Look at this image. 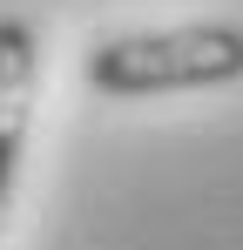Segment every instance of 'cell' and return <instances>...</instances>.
Here are the masks:
<instances>
[{
    "instance_id": "obj_2",
    "label": "cell",
    "mask_w": 243,
    "mask_h": 250,
    "mask_svg": "<svg viewBox=\"0 0 243 250\" xmlns=\"http://www.w3.org/2000/svg\"><path fill=\"white\" fill-rule=\"evenodd\" d=\"M34 95H40V34L34 21L0 14V237L14 216V183L27 156V128H34Z\"/></svg>"
},
{
    "instance_id": "obj_1",
    "label": "cell",
    "mask_w": 243,
    "mask_h": 250,
    "mask_svg": "<svg viewBox=\"0 0 243 250\" xmlns=\"http://www.w3.org/2000/svg\"><path fill=\"white\" fill-rule=\"evenodd\" d=\"M81 75L95 95H115V102L230 88V82H243V21H182V27L95 41Z\"/></svg>"
}]
</instances>
